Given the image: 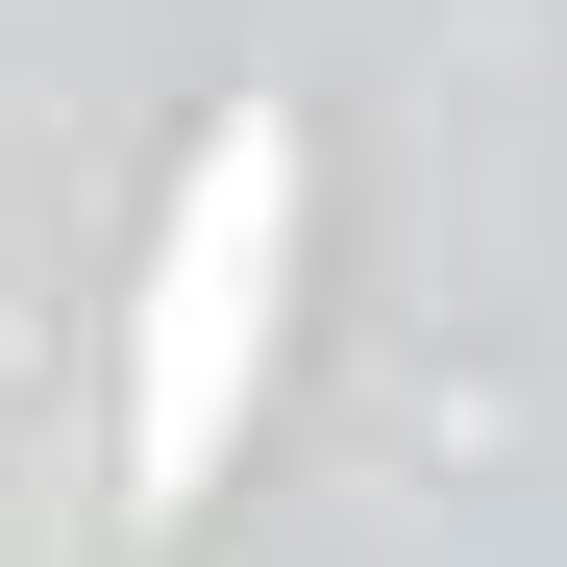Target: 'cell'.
I'll return each instance as SVG.
<instances>
[{
	"instance_id": "6da1fadb",
	"label": "cell",
	"mask_w": 567,
	"mask_h": 567,
	"mask_svg": "<svg viewBox=\"0 0 567 567\" xmlns=\"http://www.w3.org/2000/svg\"><path fill=\"white\" fill-rule=\"evenodd\" d=\"M297 223H321V148L271 124V100L173 148L148 271H124V518H198V494H223L271 346H297Z\"/></svg>"
}]
</instances>
